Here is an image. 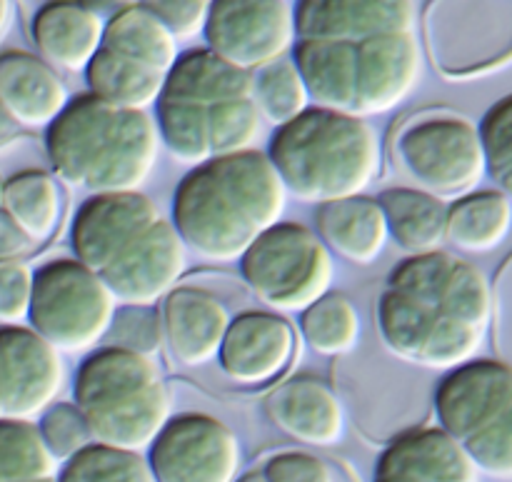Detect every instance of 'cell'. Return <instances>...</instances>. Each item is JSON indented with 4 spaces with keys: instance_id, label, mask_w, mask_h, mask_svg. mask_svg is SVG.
<instances>
[{
    "instance_id": "obj_1",
    "label": "cell",
    "mask_w": 512,
    "mask_h": 482,
    "mask_svg": "<svg viewBox=\"0 0 512 482\" xmlns=\"http://www.w3.org/2000/svg\"><path fill=\"white\" fill-rule=\"evenodd\" d=\"M493 318L488 275L445 250L400 260L378 300L385 348L405 363L440 373L478 358Z\"/></svg>"
},
{
    "instance_id": "obj_2",
    "label": "cell",
    "mask_w": 512,
    "mask_h": 482,
    "mask_svg": "<svg viewBox=\"0 0 512 482\" xmlns=\"http://www.w3.org/2000/svg\"><path fill=\"white\" fill-rule=\"evenodd\" d=\"M70 245L123 305H158L188 268L173 220L140 190L90 195L75 213Z\"/></svg>"
},
{
    "instance_id": "obj_3",
    "label": "cell",
    "mask_w": 512,
    "mask_h": 482,
    "mask_svg": "<svg viewBox=\"0 0 512 482\" xmlns=\"http://www.w3.org/2000/svg\"><path fill=\"white\" fill-rule=\"evenodd\" d=\"M285 203L288 193L268 155L248 148L193 165L175 188L170 220L190 253L233 263L280 223Z\"/></svg>"
},
{
    "instance_id": "obj_4",
    "label": "cell",
    "mask_w": 512,
    "mask_h": 482,
    "mask_svg": "<svg viewBox=\"0 0 512 482\" xmlns=\"http://www.w3.org/2000/svg\"><path fill=\"white\" fill-rule=\"evenodd\" d=\"M155 113L160 143L190 168L253 148L263 128L255 103V75L208 48L180 53L165 73Z\"/></svg>"
},
{
    "instance_id": "obj_5",
    "label": "cell",
    "mask_w": 512,
    "mask_h": 482,
    "mask_svg": "<svg viewBox=\"0 0 512 482\" xmlns=\"http://www.w3.org/2000/svg\"><path fill=\"white\" fill-rule=\"evenodd\" d=\"M45 153L55 175L98 193L140 190L160 153V133L148 110H125L83 93L68 100L45 128Z\"/></svg>"
},
{
    "instance_id": "obj_6",
    "label": "cell",
    "mask_w": 512,
    "mask_h": 482,
    "mask_svg": "<svg viewBox=\"0 0 512 482\" xmlns=\"http://www.w3.org/2000/svg\"><path fill=\"white\" fill-rule=\"evenodd\" d=\"M293 63L315 105L368 120L413 95L423 78V43L418 33H388L365 43L295 38Z\"/></svg>"
},
{
    "instance_id": "obj_7",
    "label": "cell",
    "mask_w": 512,
    "mask_h": 482,
    "mask_svg": "<svg viewBox=\"0 0 512 482\" xmlns=\"http://www.w3.org/2000/svg\"><path fill=\"white\" fill-rule=\"evenodd\" d=\"M265 155L285 193L318 205L363 195L383 160L380 138L368 120L323 105H310L278 125Z\"/></svg>"
},
{
    "instance_id": "obj_8",
    "label": "cell",
    "mask_w": 512,
    "mask_h": 482,
    "mask_svg": "<svg viewBox=\"0 0 512 482\" xmlns=\"http://www.w3.org/2000/svg\"><path fill=\"white\" fill-rule=\"evenodd\" d=\"M73 405L93 443L130 453L148 450L173 418L170 393L153 358L115 345L90 350L80 363Z\"/></svg>"
},
{
    "instance_id": "obj_9",
    "label": "cell",
    "mask_w": 512,
    "mask_h": 482,
    "mask_svg": "<svg viewBox=\"0 0 512 482\" xmlns=\"http://www.w3.org/2000/svg\"><path fill=\"white\" fill-rule=\"evenodd\" d=\"M440 428L478 473L512 480V365L475 358L450 370L435 390Z\"/></svg>"
},
{
    "instance_id": "obj_10",
    "label": "cell",
    "mask_w": 512,
    "mask_h": 482,
    "mask_svg": "<svg viewBox=\"0 0 512 482\" xmlns=\"http://www.w3.org/2000/svg\"><path fill=\"white\" fill-rule=\"evenodd\" d=\"M115 298L78 258H55L33 273L30 328L58 353H90L103 343Z\"/></svg>"
},
{
    "instance_id": "obj_11",
    "label": "cell",
    "mask_w": 512,
    "mask_h": 482,
    "mask_svg": "<svg viewBox=\"0 0 512 482\" xmlns=\"http://www.w3.org/2000/svg\"><path fill=\"white\" fill-rule=\"evenodd\" d=\"M423 33L445 78L498 73L512 65V0H428Z\"/></svg>"
},
{
    "instance_id": "obj_12",
    "label": "cell",
    "mask_w": 512,
    "mask_h": 482,
    "mask_svg": "<svg viewBox=\"0 0 512 482\" xmlns=\"http://www.w3.org/2000/svg\"><path fill=\"white\" fill-rule=\"evenodd\" d=\"M240 273L273 313H303L330 293L335 265L315 230L280 220L245 250Z\"/></svg>"
},
{
    "instance_id": "obj_13",
    "label": "cell",
    "mask_w": 512,
    "mask_h": 482,
    "mask_svg": "<svg viewBox=\"0 0 512 482\" xmlns=\"http://www.w3.org/2000/svg\"><path fill=\"white\" fill-rule=\"evenodd\" d=\"M395 155L415 188L440 200H458L485 178L480 130L453 110H428L410 118L395 138Z\"/></svg>"
},
{
    "instance_id": "obj_14",
    "label": "cell",
    "mask_w": 512,
    "mask_h": 482,
    "mask_svg": "<svg viewBox=\"0 0 512 482\" xmlns=\"http://www.w3.org/2000/svg\"><path fill=\"white\" fill-rule=\"evenodd\" d=\"M205 48L228 63L258 73L295 45V15L288 0H210Z\"/></svg>"
},
{
    "instance_id": "obj_15",
    "label": "cell",
    "mask_w": 512,
    "mask_h": 482,
    "mask_svg": "<svg viewBox=\"0 0 512 482\" xmlns=\"http://www.w3.org/2000/svg\"><path fill=\"white\" fill-rule=\"evenodd\" d=\"M145 460L155 482H235L240 443L213 415L180 413L150 443Z\"/></svg>"
},
{
    "instance_id": "obj_16",
    "label": "cell",
    "mask_w": 512,
    "mask_h": 482,
    "mask_svg": "<svg viewBox=\"0 0 512 482\" xmlns=\"http://www.w3.org/2000/svg\"><path fill=\"white\" fill-rule=\"evenodd\" d=\"M65 365L28 325H0V420H35L58 398Z\"/></svg>"
},
{
    "instance_id": "obj_17",
    "label": "cell",
    "mask_w": 512,
    "mask_h": 482,
    "mask_svg": "<svg viewBox=\"0 0 512 482\" xmlns=\"http://www.w3.org/2000/svg\"><path fill=\"white\" fill-rule=\"evenodd\" d=\"M298 355V333L285 315L245 310L230 320L220 345V368L233 383L263 388L283 378Z\"/></svg>"
},
{
    "instance_id": "obj_18",
    "label": "cell",
    "mask_w": 512,
    "mask_h": 482,
    "mask_svg": "<svg viewBox=\"0 0 512 482\" xmlns=\"http://www.w3.org/2000/svg\"><path fill=\"white\" fill-rule=\"evenodd\" d=\"M295 38L365 43L388 33H415L413 0H298Z\"/></svg>"
},
{
    "instance_id": "obj_19",
    "label": "cell",
    "mask_w": 512,
    "mask_h": 482,
    "mask_svg": "<svg viewBox=\"0 0 512 482\" xmlns=\"http://www.w3.org/2000/svg\"><path fill=\"white\" fill-rule=\"evenodd\" d=\"M478 475L443 428H410L380 455L373 482H478Z\"/></svg>"
},
{
    "instance_id": "obj_20",
    "label": "cell",
    "mask_w": 512,
    "mask_h": 482,
    "mask_svg": "<svg viewBox=\"0 0 512 482\" xmlns=\"http://www.w3.org/2000/svg\"><path fill=\"white\" fill-rule=\"evenodd\" d=\"M163 338L175 360L188 368L218 358L233 315L215 295L175 285L163 298Z\"/></svg>"
},
{
    "instance_id": "obj_21",
    "label": "cell",
    "mask_w": 512,
    "mask_h": 482,
    "mask_svg": "<svg viewBox=\"0 0 512 482\" xmlns=\"http://www.w3.org/2000/svg\"><path fill=\"white\" fill-rule=\"evenodd\" d=\"M70 95L53 65L28 50L0 53V103L20 128H48Z\"/></svg>"
},
{
    "instance_id": "obj_22",
    "label": "cell",
    "mask_w": 512,
    "mask_h": 482,
    "mask_svg": "<svg viewBox=\"0 0 512 482\" xmlns=\"http://www.w3.org/2000/svg\"><path fill=\"white\" fill-rule=\"evenodd\" d=\"M265 410L285 435L303 445L328 448L343 435L345 418L338 395L310 375L285 380L270 393Z\"/></svg>"
},
{
    "instance_id": "obj_23",
    "label": "cell",
    "mask_w": 512,
    "mask_h": 482,
    "mask_svg": "<svg viewBox=\"0 0 512 482\" xmlns=\"http://www.w3.org/2000/svg\"><path fill=\"white\" fill-rule=\"evenodd\" d=\"M105 18L78 0H48L35 13L30 33L40 58L55 70L80 73L103 48Z\"/></svg>"
},
{
    "instance_id": "obj_24",
    "label": "cell",
    "mask_w": 512,
    "mask_h": 482,
    "mask_svg": "<svg viewBox=\"0 0 512 482\" xmlns=\"http://www.w3.org/2000/svg\"><path fill=\"white\" fill-rule=\"evenodd\" d=\"M315 235L330 255L355 265H368L383 255L390 233L378 198H355L323 203L315 213Z\"/></svg>"
},
{
    "instance_id": "obj_25",
    "label": "cell",
    "mask_w": 512,
    "mask_h": 482,
    "mask_svg": "<svg viewBox=\"0 0 512 482\" xmlns=\"http://www.w3.org/2000/svg\"><path fill=\"white\" fill-rule=\"evenodd\" d=\"M388 233L408 255L440 250L448 228V203L420 188H388L378 195Z\"/></svg>"
},
{
    "instance_id": "obj_26",
    "label": "cell",
    "mask_w": 512,
    "mask_h": 482,
    "mask_svg": "<svg viewBox=\"0 0 512 482\" xmlns=\"http://www.w3.org/2000/svg\"><path fill=\"white\" fill-rule=\"evenodd\" d=\"M83 73L90 95L125 110L153 108L165 85V73L108 48H100Z\"/></svg>"
},
{
    "instance_id": "obj_27",
    "label": "cell",
    "mask_w": 512,
    "mask_h": 482,
    "mask_svg": "<svg viewBox=\"0 0 512 482\" xmlns=\"http://www.w3.org/2000/svg\"><path fill=\"white\" fill-rule=\"evenodd\" d=\"M512 228V203L500 190H473L448 205L445 240L470 255L493 253Z\"/></svg>"
},
{
    "instance_id": "obj_28",
    "label": "cell",
    "mask_w": 512,
    "mask_h": 482,
    "mask_svg": "<svg viewBox=\"0 0 512 482\" xmlns=\"http://www.w3.org/2000/svg\"><path fill=\"white\" fill-rule=\"evenodd\" d=\"M103 48L168 73L180 58L178 40L143 5H130L105 18Z\"/></svg>"
},
{
    "instance_id": "obj_29",
    "label": "cell",
    "mask_w": 512,
    "mask_h": 482,
    "mask_svg": "<svg viewBox=\"0 0 512 482\" xmlns=\"http://www.w3.org/2000/svg\"><path fill=\"white\" fill-rule=\"evenodd\" d=\"M3 210L33 243L48 240L60 218L58 183L45 170H20L5 180Z\"/></svg>"
},
{
    "instance_id": "obj_30",
    "label": "cell",
    "mask_w": 512,
    "mask_h": 482,
    "mask_svg": "<svg viewBox=\"0 0 512 482\" xmlns=\"http://www.w3.org/2000/svg\"><path fill=\"white\" fill-rule=\"evenodd\" d=\"M58 478V460L48 453L33 420H0V482Z\"/></svg>"
},
{
    "instance_id": "obj_31",
    "label": "cell",
    "mask_w": 512,
    "mask_h": 482,
    "mask_svg": "<svg viewBox=\"0 0 512 482\" xmlns=\"http://www.w3.org/2000/svg\"><path fill=\"white\" fill-rule=\"evenodd\" d=\"M300 328L315 353L335 358V355H348L358 345L360 318L355 305L345 295L328 293L303 310Z\"/></svg>"
},
{
    "instance_id": "obj_32",
    "label": "cell",
    "mask_w": 512,
    "mask_h": 482,
    "mask_svg": "<svg viewBox=\"0 0 512 482\" xmlns=\"http://www.w3.org/2000/svg\"><path fill=\"white\" fill-rule=\"evenodd\" d=\"M255 75V103L263 120L278 125L290 123L303 110L310 108V93L303 75L295 68L293 58H280L260 68Z\"/></svg>"
},
{
    "instance_id": "obj_33",
    "label": "cell",
    "mask_w": 512,
    "mask_h": 482,
    "mask_svg": "<svg viewBox=\"0 0 512 482\" xmlns=\"http://www.w3.org/2000/svg\"><path fill=\"white\" fill-rule=\"evenodd\" d=\"M55 482H155L143 453L90 443L65 460Z\"/></svg>"
},
{
    "instance_id": "obj_34",
    "label": "cell",
    "mask_w": 512,
    "mask_h": 482,
    "mask_svg": "<svg viewBox=\"0 0 512 482\" xmlns=\"http://www.w3.org/2000/svg\"><path fill=\"white\" fill-rule=\"evenodd\" d=\"M485 153V175L512 203V93L490 105L478 125Z\"/></svg>"
},
{
    "instance_id": "obj_35",
    "label": "cell",
    "mask_w": 512,
    "mask_h": 482,
    "mask_svg": "<svg viewBox=\"0 0 512 482\" xmlns=\"http://www.w3.org/2000/svg\"><path fill=\"white\" fill-rule=\"evenodd\" d=\"M108 335V345L133 350V353L150 358L165 340L163 318H160L155 305H123L120 310H115Z\"/></svg>"
},
{
    "instance_id": "obj_36",
    "label": "cell",
    "mask_w": 512,
    "mask_h": 482,
    "mask_svg": "<svg viewBox=\"0 0 512 482\" xmlns=\"http://www.w3.org/2000/svg\"><path fill=\"white\" fill-rule=\"evenodd\" d=\"M40 438L58 463H65L93 443L83 415L73 403H53L40 415Z\"/></svg>"
},
{
    "instance_id": "obj_37",
    "label": "cell",
    "mask_w": 512,
    "mask_h": 482,
    "mask_svg": "<svg viewBox=\"0 0 512 482\" xmlns=\"http://www.w3.org/2000/svg\"><path fill=\"white\" fill-rule=\"evenodd\" d=\"M33 298V270L23 260H0V325H23Z\"/></svg>"
},
{
    "instance_id": "obj_38",
    "label": "cell",
    "mask_w": 512,
    "mask_h": 482,
    "mask_svg": "<svg viewBox=\"0 0 512 482\" xmlns=\"http://www.w3.org/2000/svg\"><path fill=\"white\" fill-rule=\"evenodd\" d=\"M140 5L153 13L178 43L203 35L208 23L210 0H140Z\"/></svg>"
},
{
    "instance_id": "obj_39",
    "label": "cell",
    "mask_w": 512,
    "mask_h": 482,
    "mask_svg": "<svg viewBox=\"0 0 512 482\" xmlns=\"http://www.w3.org/2000/svg\"><path fill=\"white\" fill-rule=\"evenodd\" d=\"M263 475L268 482H333V470L318 455L303 450L273 455L265 463Z\"/></svg>"
},
{
    "instance_id": "obj_40",
    "label": "cell",
    "mask_w": 512,
    "mask_h": 482,
    "mask_svg": "<svg viewBox=\"0 0 512 482\" xmlns=\"http://www.w3.org/2000/svg\"><path fill=\"white\" fill-rule=\"evenodd\" d=\"M493 303H498L500 310V345H503V353L510 358L505 363L512 365V260L508 268H503V278H500L498 295L493 293Z\"/></svg>"
},
{
    "instance_id": "obj_41",
    "label": "cell",
    "mask_w": 512,
    "mask_h": 482,
    "mask_svg": "<svg viewBox=\"0 0 512 482\" xmlns=\"http://www.w3.org/2000/svg\"><path fill=\"white\" fill-rule=\"evenodd\" d=\"M33 240L23 233L18 223L0 208V260H18L33 250Z\"/></svg>"
},
{
    "instance_id": "obj_42",
    "label": "cell",
    "mask_w": 512,
    "mask_h": 482,
    "mask_svg": "<svg viewBox=\"0 0 512 482\" xmlns=\"http://www.w3.org/2000/svg\"><path fill=\"white\" fill-rule=\"evenodd\" d=\"M78 3H83L85 8L95 10V13L103 15V18H110V15H115L118 10L130 8V5H138L140 0H78Z\"/></svg>"
},
{
    "instance_id": "obj_43",
    "label": "cell",
    "mask_w": 512,
    "mask_h": 482,
    "mask_svg": "<svg viewBox=\"0 0 512 482\" xmlns=\"http://www.w3.org/2000/svg\"><path fill=\"white\" fill-rule=\"evenodd\" d=\"M18 135H20V125L10 118L8 110H5L3 103H0V148L8 143H13Z\"/></svg>"
},
{
    "instance_id": "obj_44",
    "label": "cell",
    "mask_w": 512,
    "mask_h": 482,
    "mask_svg": "<svg viewBox=\"0 0 512 482\" xmlns=\"http://www.w3.org/2000/svg\"><path fill=\"white\" fill-rule=\"evenodd\" d=\"M10 20H13V0H0V38L10 28Z\"/></svg>"
},
{
    "instance_id": "obj_45",
    "label": "cell",
    "mask_w": 512,
    "mask_h": 482,
    "mask_svg": "<svg viewBox=\"0 0 512 482\" xmlns=\"http://www.w3.org/2000/svg\"><path fill=\"white\" fill-rule=\"evenodd\" d=\"M235 482H268V480H265L263 473H248V475H243V478H238Z\"/></svg>"
},
{
    "instance_id": "obj_46",
    "label": "cell",
    "mask_w": 512,
    "mask_h": 482,
    "mask_svg": "<svg viewBox=\"0 0 512 482\" xmlns=\"http://www.w3.org/2000/svg\"><path fill=\"white\" fill-rule=\"evenodd\" d=\"M3 190H5V178L0 175V208H3Z\"/></svg>"
},
{
    "instance_id": "obj_47",
    "label": "cell",
    "mask_w": 512,
    "mask_h": 482,
    "mask_svg": "<svg viewBox=\"0 0 512 482\" xmlns=\"http://www.w3.org/2000/svg\"><path fill=\"white\" fill-rule=\"evenodd\" d=\"M40 482H55V480H40Z\"/></svg>"
}]
</instances>
